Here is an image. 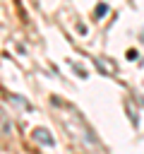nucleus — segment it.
<instances>
[{"label":"nucleus","mask_w":144,"mask_h":154,"mask_svg":"<svg viewBox=\"0 0 144 154\" xmlns=\"http://www.w3.org/2000/svg\"><path fill=\"white\" fill-rule=\"evenodd\" d=\"M62 108H65V116H58V118H60V123L67 128V132H70L86 152L101 154V152H103V144H101V140L94 135V130L84 123V118H82L77 111H72V106H67V103H62Z\"/></svg>","instance_id":"nucleus-1"},{"label":"nucleus","mask_w":144,"mask_h":154,"mask_svg":"<svg viewBox=\"0 0 144 154\" xmlns=\"http://www.w3.org/2000/svg\"><path fill=\"white\" fill-rule=\"evenodd\" d=\"M31 137L38 142V144H46V147H53L55 144V140H53V135L46 130V128H36L34 132H31Z\"/></svg>","instance_id":"nucleus-2"},{"label":"nucleus","mask_w":144,"mask_h":154,"mask_svg":"<svg viewBox=\"0 0 144 154\" xmlns=\"http://www.w3.org/2000/svg\"><path fill=\"white\" fill-rule=\"evenodd\" d=\"M12 132V123H10V116H5L0 111V135H10Z\"/></svg>","instance_id":"nucleus-3"},{"label":"nucleus","mask_w":144,"mask_h":154,"mask_svg":"<svg viewBox=\"0 0 144 154\" xmlns=\"http://www.w3.org/2000/svg\"><path fill=\"white\" fill-rule=\"evenodd\" d=\"M94 63H96V67H98L101 72H108V75H110V72H115V65H106L101 58H94Z\"/></svg>","instance_id":"nucleus-4"},{"label":"nucleus","mask_w":144,"mask_h":154,"mask_svg":"<svg viewBox=\"0 0 144 154\" xmlns=\"http://www.w3.org/2000/svg\"><path fill=\"white\" fill-rule=\"evenodd\" d=\"M125 103H127V113H130V120H132V125H137V108H134L132 99H127Z\"/></svg>","instance_id":"nucleus-5"},{"label":"nucleus","mask_w":144,"mask_h":154,"mask_svg":"<svg viewBox=\"0 0 144 154\" xmlns=\"http://www.w3.org/2000/svg\"><path fill=\"white\" fill-rule=\"evenodd\" d=\"M106 12H108V5H106V2H101V5L94 10V17H103Z\"/></svg>","instance_id":"nucleus-6"},{"label":"nucleus","mask_w":144,"mask_h":154,"mask_svg":"<svg viewBox=\"0 0 144 154\" xmlns=\"http://www.w3.org/2000/svg\"><path fill=\"white\" fill-rule=\"evenodd\" d=\"M70 65H72V70H74V72H77V75H79V77H84V79H86V77H89V75H86V70H84V67H82V65H77V63H70Z\"/></svg>","instance_id":"nucleus-7"},{"label":"nucleus","mask_w":144,"mask_h":154,"mask_svg":"<svg viewBox=\"0 0 144 154\" xmlns=\"http://www.w3.org/2000/svg\"><path fill=\"white\" fill-rule=\"evenodd\" d=\"M137 58V51H127V60H134Z\"/></svg>","instance_id":"nucleus-8"}]
</instances>
